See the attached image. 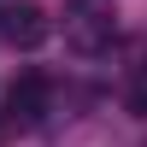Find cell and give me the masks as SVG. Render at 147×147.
<instances>
[{
  "label": "cell",
  "instance_id": "1",
  "mask_svg": "<svg viewBox=\"0 0 147 147\" xmlns=\"http://www.w3.org/2000/svg\"><path fill=\"white\" fill-rule=\"evenodd\" d=\"M0 18H6V24H0V35H6L12 47H24V53L47 41V12L35 6V0H18V6H6Z\"/></svg>",
  "mask_w": 147,
  "mask_h": 147
},
{
  "label": "cell",
  "instance_id": "2",
  "mask_svg": "<svg viewBox=\"0 0 147 147\" xmlns=\"http://www.w3.org/2000/svg\"><path fill=\"white\" fill-rule=\"evenodd\" d=\"M6 112L18 118V124H35V118L47 112V82L35 77V71H30V77H18V82H12V94H6Z\"/></svg>",
  "mask_w": 147,
  "mask_h": 147
},
{
  "label": "cell",
  "instance_id": "3",
  "mask_svg": "<svg viewBox=\"0 0 147 147\" xmlns=\"http://www.w3.org/2000/svg\"><path fill=\"white\" fill-rule=\"evenodd\" d=\"M112 41V18L94 6H77V18H71V47H82V53H94V47Z\"/></svg>",
  "mask_w": 147,
  "mask_h": 147
},
{
  "label": "cell",
  "instance_id": "4",
  "mask_svg": "<svg viewBox=\"0 0 147 147\" xmlns=\"http://www.w3.org/2000/svg\"><path fill=\"white\" fill-rule=\"evenodd\" d=\"M12 129H18V118H12V112H6V118H0V141H6V136H12Z\"/></svg>",
  "mask_w": 147,
  "mask_h": 147
}]
</instances>
